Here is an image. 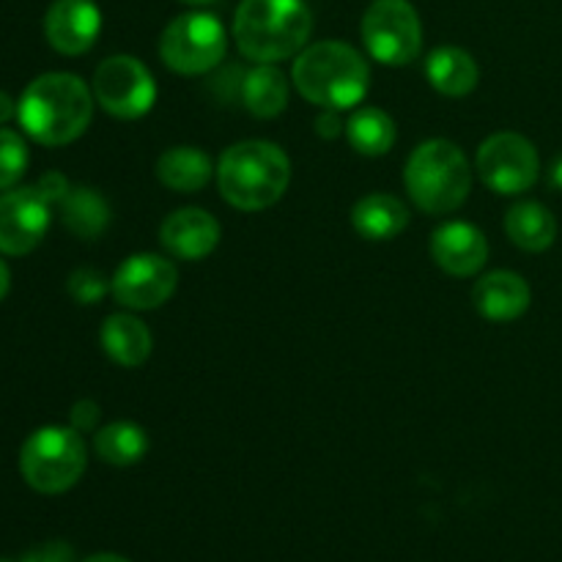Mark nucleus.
Segmentation results:
<instances>
[{"label":"nucleus","instance_id":"1","mask_svg":"<svg viewBox=\"0 0 562 562\" xmlns=\"http://www.w3.org/2000/svg\"><path fill=\"white\" fill-rule=\"evenodd\" d=\"M93 115L91 88L69 71L36 77L16 102L22 130L42 146H66L88 130Z\"/></svg>","mask_w":562,"mask_h":562},{"label":"nucleus","instance_id":"2","mask_svg":"<svg viewBox=\"0 0 562 562\" xmlns=\"http://www.w3.org/2000/svg\"><path fill=\"white\" fill-rule=\"evenodd\" d=\"M291 159L278 143L241 140L225 148L217 162V187L239 212H263L285 195Z\"/></svg>","mask_w":562,"mask_h":562},{"label":"nucleus","instance_id":"3","mask_svg":"<svg viewBox=\"0 0 562 562\" xmlns=\"http://www.w3.org/2000/svg\"><path fill=\"white\" fill-rule=\"evenodd\" d=\"M313 31L305 0H241L234 16L239 53L252 64L296 58Z\"/></svg>","mask_w":562,"mask_h":562},{"label":"nucleus","instance_id":"4","mask_svg":"<svg viewBox=\"0 0 562 562\" xmlns=\"http://www.w3.org/2000/svg\"><path fill=\"white\" fill-rule=\"evenodd\" d=\"M296 91L322 110H351L371 88L368 60L346 42H316L302 49L291 69Z\"/></svg>","mask_w":562,"mask_h":562},{"label":"nucleus","instance_id":"5","mask_svg":"<svg viewBox=\"0 0 562 562\" xmlns=\"http://www.w3.org/2000/svg\"><path fill=\"white\" fill-rule=\"evenodd\" d=\"M404 184L420 212L450 214L470 198L472 168L456 143L434 137L409 154Z\"/></svg>","mask_w":562,"mask_h":562},{"label":"nucleus","instance_id":"6","mask_svg":"<svg viewBox=\"0 0 562 562\" xmlns=\"http://www.w3.org/2000/svg\"><path fill=\"white\" fill-rule=\"evenodd\" d=\"M88 467L82 434L64 426H44L25 439L20 450V472L38 494H64Z\"/></svg>","mask_w":562,"mask_h":562},{"label":"nucleus","instance_id":"7","mask_svg":"<svg viewBox=\"0 0 562 562\" xmlns=\"http://www.w3.org/2000/svg\"><path fill=\"white\" fill-rule=\"evenodd\" d=\"M225 49H228V33L223 22L209 11L179 14L159 36V58L179 75H206L220 66Z\"/></svg>","mask_w":562,"mask_h":562},{"label":"nucleus","instance_id":"8","mask_svg":"<svg viewBox=\"0 0 562 562\" xmlns=\"http://www.w3.org/2000/svg\"><path fill=\"white\" fill-rule=\"evenodd\" d=\"M362 42L379 64H412L423 49L420 14L409 0H373L362 16Z\"/></svg>","mask_w":562,"mask_h":562},{"label":"nucleus","instance_id":"9","mask_svg":"<svg viewBox=\"0 0 562 562\" xmlns=\"http://www.w3.org/2000/svg\"><path fill=\"white\" fill-rule=\"evenodd\" d=\"M475 170L497 195H521L541 176V157L532 140L519 132H497L477 148Z\"/></svg>","mask_w":562,"mask_h":562},{"label":"nucleus","instance_id":"10","mask_svg":"<svg viewBox=\"0 0 562 562\" xmlns=\"http://www.w3.org/2000/svg\"><path fill=\"white\" fill-rule=\"evenodd\" d=\"M93 99L115 119H140L157 102V82L135 55H113L93 75Z\"/></svg>","mask_w":562,"mask_h":562},{"label":"nucleus","instance_id":"11","mask_svg":"<svg viewBox=\"0 0 562 562\" xmlns=\"http://www.w3.org/2000/svg\"><path fill=\"white\" fill-rule=\"evenodd\" d=\"M179 272L173 261L157 252L130 256L110 280V294L130 311H157L173 296Z\"/></svg>","mask_w":562,"mask_h":562},{"label":"nucleus","instance_id":"12","mask_svg":"<svg viewBox=\"0 0 562 562\" xmlns=\"http://www.w3.org/2000/svg\"><path fill=\"white\" fill-rule=\"evenodd\" d=\"M53 203L36 187L0 192V252L3 256H27L36 250L49 228Z\"/></svg>","mask_w":562,"mask_h":562},{"label":"nucleus","instance_id":"13","mask_svg":"<svg viewBox=\"0 0 562 562\" xmlns=\"http://www.w3.org/2000/svg\"><path fill=\"white\" fill-rule=\"evenodd\" d=\"M102 11L93 0H55L44 16V36L60 55H82L97 44Z\"/></svg>","mask_w":562,"mask_h":562},{"label":"nucleus","instance_id":"14","mask_svg":"<svg viewBox=\"0 0 562 562\" xmlns=\"http://www.w3.org/2000/svg\"><path fill=\"white\" fill-rule=\"evenodd\" d=\"M431 258L453 278H472L488 261V241L472 223H445L431 234Z\"/></svg>","mask_w":562,"mask_h":562},{"label":"nucleus","instance_id":"15","mask_svg":"<svg viewBox=\"0 0 562 562\" xmlns=\"http://www.w3.org/2000/svg\"><path fill=\"white\" fill-rule=\"evenodd\" d=\"M159 241L173 258L203 261L220 245V223L206 209H179V212L165 217L162 228H159Z\"/></svg>","mask_w":562,"mask_h":562},{"label":"nucleus","instance_id":"16","mask_svg":"<svg viewBox=\"0 0 562 562\" xmlns=\"http://www.w3.org/2000/svg\"><path fill=\"white\" fill-rule=\"evenodd\" d=\"M532 291L521 274L508 272V269H497V272L483 274L472 289V302H475L477 313L488 322H516L525 316L530 307Z\"/></svg>","mask_w":562,"mask_h":562},{"label":"nucleus","instance_id":"17","mask_svg":"<svg viewBox=\"0 0 562 562\" xmlns=\"http://www.w3.org/2000/svg\"><path fill=\"white\" fill-rule=\"evenodd\" d=\"M99 340L104 355L121 368H140L154 349L151 329L132 313H113L104 318Z\"/></svg>","mask_w":562,"mask_h":562},{"label":"nucleus","instance_id":"18","mask_svg":"<svg viewBox=\"0 0 562 562\" xmlns=\"http://www.w3.org/2000/svg\"><path fill=\"white\" fill-rule=\"evenodd\" d=\"M409 206L387 192H373L357 201L351 212V225L368 241H390L401 236L409 225Z\"/></svg>","mask_w":562,"mask_h":562},{"label":"nucleus","instance_id":"19","mask_svg":"<svg viewBox=\"0 0 562 562\" xmlns=\"http://www.w3.org/2000/svg\"><path fill=\"white\" fill-rule=\"evenodd\" d=\"M426 77L434 91L445 97H467L481 82L477 60L461 47H437L426 60Z\"/></svg>","mask_w":562,"mask_h":562},{"label":"nucleus","instance_id":"20","mask_svg":"<svg viewBox=\"0 0 562 562\" xmlns=\"http://www.w3.org/2000/svg\"><path fill=\"white\" fill-rule=\"evenodd\" d=\"M214 162L206 151L195 146H173L157 159V179L173 192L203 190L212 181Z\"/></svg>","mask_w":562,"mask_h":562},{"label":"nucleus","instance_id":"21","mask_svg":"<svg viewBox=\"0 0 562 562\" xmlns=\"http://www.w3.org/2000/svg\"><path fill=\"white\" fill-rule=\"evenodd\" d=\"M505 234L519 250L543 252L558 239V220L543 203L521 201L505 214Z\"/></svg>","mask_w":562,"mask_h":562},{"label":"nucleus","instance_id":"22","mask_svg":"<svg viewBox=\"0 0 562 562\" xmlns=\"http://www.w3.org/2000/svg\"><path fill=\"white\" fill-rule=\"evenodd\" d=\"M239 97L256 119H274L289 104V80L274 64H256L241 77Z\"/></svg>","mask_w":562,"mask_h":562},{"label":"nucleus","instance_id":"23","mask_svg":"<svg viewBox=\"0 0 562 562\" xmlns=\"http://www.w3.org/2000/svg\"><path fill=\"white\" fill-rule=\"evenodd\" d=\"M64 225L82 241H93L110 225V203L91 187H75L58 203Z\"/></svg>","mask_w":562,"mask_h":562},{"label":"nucleus","instance_id":"24","mask_svg":"<svg viewBox=\"0 0 562 562\" xmlns=\"http://www.w3.org/2000/svg\"><path fill=\"white\" fill-rule=\"evenodd\" d=\"M148 448H151L148 434L143 431L137 423L130 420L110 423V426L99 428L97 437H93V450H97V456L104 464L113 467L137 464V461L146 459Z\"/></svg>","mask_w":562,"mask_h":562},{"label":"nucleus","instance_id":"25","mask_svg":"<svg viewBox=\"0 0 562 562\" xmlns=\"http://www.w3.org/2000/svg\"><path fill=\"white\" fill-rule=\"evenodd\" d=\"M346 137L362 157H384L395 143V124L384 110L360 108L346 124Z\"/></svg>","mask_w":562,"mask_h":562},{"label":"nucleus","instance_id":"26","mask_svg":"<svg viewBox=\"0 0 562 562\" xmlns=\"http://www.w3.org/2000/svg\"><path fill=\"white\" fill-rule=\"evenodd\" d=\"M27 146L16 132L0 130V192L11 190L27 170Z\"/></svg>","mask_w":562,"mask_h":562},{"label":"nucleus","instance_id":"27","mask_svg":"<svg viewBox=\"0 0 562 562\" xmlns=\"http://www.w3.org/2000/svg\"><path fill=\"white\" fill-rule=\"evenodd\" d=\"M66 289H69V294L75 296L80 305H97V302L108 294L110 283H108V278L99 272V269L82 267V269H77V272L69 274V283H66Z\"/></svg>","mask_w":562,"mask_h":562},{"label":"nucleus","instance_id":"28","mask_svg":"<svg viewBox=\"0 0 562 562\" xmlns=\"http://www.w3.org/2000/svg\"><path fill=\"white\" fill-rule=\"evenodd\" d=\"M99 417H102V409H99L97 401H91V398L77 401V404L71 406V412H69L71 428H75V431H80V434L97 431Z\"/></svg>","mask_w":562,"mask_h":562},{"label":"nucleus","instance_id":"29","mask_svg":"<svg viewBox=\"0 0 562 562\" xmlns=\"http://www.w3.org/2000/svg\"><path fill=\"white\" fill-rule=\"evenodd\" d=\"M22 562H75V549L64 541H47L42 547L31 549Z\"/></svg>","mask_w":562,"mask_h":562},{"label":"nucleus","instance_id":"30","mask_svg":"<svg viewBox=\"0 0 562 562\" xmlns=\"http://www.w3.org/2000/svg\"><path fill=\"white\" fill-rule=\"evenodd\" d=\"M36 190L42 192V195L55 206V203H60L66 195H69L71 187H69V181H66L64 173H58V170H49V173H44L42 179L36 181Z\"/></svg>","mask_w":562,"mask_h":562},{"label":"nucleus","instance_id":"31","mask_svg":"<svg viewBox=\"0 0 562 562\" xmlns=\"http://www.w3.org/2000/svg\"><path fill=\"white\" fill-rule=\"evenodd\" d=\"M316 132L322 137H327V140H333V137H338L340 132H346V124L340 121L338 110H324V113L316 119Z\"/></svg>","mask_w":562,"mask_h":562},{"label":"nucleus","instance_id":"32","mask_svg":"<svg viewBox=\"0 0 562 562\" xmlns=\"http://www.w3.org/2000/svg\"><path fill=\"white\" fill-rule=\"evenodd\" d=\"M16 113V102L9 97L5 91H0V126L5 124V121H11V115Z\"/></svg>","mask_w":562,"mask_h":562},{"label":"nucleus","instance_id":"33","mask_svg":"<svg viewBox=\"0 0 562 562\" xmlns=\"http://www.w3.org/2000/svg\"><path fill=\"white\" fill-rule=\"evenodd\" d=\"M549 184H552L554 190L562 192V154L558 159H554L552 168H549Z\"/></svg>","mask_w":562,"mask_h":562},{"label":"nucleus","instance_id":"34","mask_svg":"<svg viewBox=\"0 0 562 562\" xmlns=\"http://www.w3.org/2000/svg\"><path fill=\"white\" fill-rule=\"evenodd\" d=\"M9 289H11V272L9 267H5L3 258H0V302H3V296L9 294Z\"/></svg>","mask_w":562,"mask_h":562},{"label":"nucleus","instance_id":"35","mask_svg":"<svg viewBox=\"0 0 562 562\" xmlns=\"http://www.w3.org/2000/svg\"><path fill=\"white\" fill-rule=\"evenodd\" d=\"M86 562H130V560L121 558V554H93V558H88Z\"/></svg>","mask_w":562,"mask_h":562},{"label":"nucleus","instance_id":"36","mask_svg":"<svg viewBox=\"0 0 562 562\" xmlns=\"http://www.w3.org/2000/svg\"><path fill=\"white\" fill-rule=\"evenodd\" d=\"M179 3H184V5H209L212 0H179Z\"/></svg>","mask_w":562,"mask_h":562},{"label":"nucleus","instance_id":"37","mask_svg":"<svg viewBox=\"0 0 562 562\" xmlns=\"http://www.w3.org/2000/svg\"><path fill=\"white\" fill-rule=\"evenodd\" d=\"M0 562H11V560H0Z\"/></svg>","mask_w":562,"mask_h":562}]
</instances>
